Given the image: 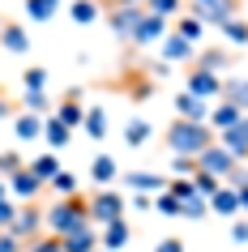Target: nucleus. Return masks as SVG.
I'll return each instance as SVG.
<instances>
[{
	"label": "nucleus",
	"mask_w": 248,
	"mask_h": 252,
	"mask_svg": "<svg viewBox=\"0 0 248 252\" xmlns=\"http://www.w3.org/2000/svg\"><path fill=\"white\" fill-rule=\"evenodd\" d=\"M124 184L137 188V192H167V180H163V175H150V171H129Z\"/></svg>",
	"instance_id": "b1692460"
},
{
	"label": "nucleus",
	"mask_w": 248,
	"mask_h": 252,
	"mask_svg": "<svg viewBox=\"0 0 248 252\" xmlns=\"http://www.w3.org/2000/svg\"><path fill=\"white\" fill-rule=\"evenodd\" d=\"M0 197H9V180H0Z\"/></svg>",
	"instance_id": "8fccbe9b"
},
{
	"label": "nucleus",
	"mask_w": 248,
	"mask_h": 252,
	"mask_svg": "<svg viewBox=\"0 0 248 252\" xmlns=\"http://www.w3.org/2000/svg\"><path fill=\"white\" fill-rule=\"evenodd\" d=\"M22 167H26V162L17 158V154H0V171H9V175H13V171H22Z\"/></svg>",
	"instance_id": "a18cd8bd"
},
{
	"label": "nucleus",
	"mask_w": 248,
	"mask_h": 252,
	"mask_svg": "<svg viewBox=\"0 0 248 252\" xmlns=\"http://www.w3.org/2000/svg\"><path fill=\"white\" fill-rule=\"evenodd\" d=\"M227 60H231V56L218 52V47H214V52H197V68H206V73H214V68H227Z\"/></svg>",
	"instance_id": "f704fd0d"
},
{
	"label": "nucleus",
	"mask_w": 248,
	"mask_h": 252,
	"mask_svg": "<svg viewBox=\"0 0 248 252\" xmlns=\"http://www.w3.org/2000/svg\"><path fill=\"white\" fill-rule=\"evenodd\" d=\"M197 171L218 175V180H227L231 188L240 184V180H244V171H240V158H235V154H227V150H222L218 141H214L210 150H201V154H197Z\"/></svg>",
	"instance_id": "7ed1b4c3"
},
{
	"label": "nucleus",
	"mask_w": 248,
	"mask_h": 252,
	"mask_svg": "<svg viewBox=\"0 0 248 252\" xmlns=\"http://www.w3.org/2000/svg\"><path fill=\"white\" fill-rule=\"evenodd\" d=\"M52 116L60 120V124H69L73 133H77L81 124H86V103H81V90H69L65 98L56 103V111H52Z\"/></svg>",
	"instance_id": "6e6552de"
},
{
	"label": "nucleus",
	"mask_w": 248,
	"mask_h": 252,
	"mask_svg": "<svg viewBox=\"0 0 248 252\" xmlns=\"http://www.w3.org/2000/svg\"><path fill=\"white\" fill-rule=\"evenodd\" d=\"M26 252H65V244H60V235H39L26 244Z\"/></svg>",
	"instance_id": "58836bf2"
},
{
	"label": "nucleus",
	"mask_w": 248,
	"mask_h": 252,
	"mask_svg": "<svg viewBox=\"0 0 248 252\" xmlns=\"http://www.w3.org/2000/svg\"><path fill=\"white\" fill-rule=\"evenodd\" d=\"M17 111H22V107H13V103H4V98H0V120H9V116H17Z\"/></svg>",
	"instance_id": "09e8293b"
},
{
	"label": "nucleus",
	"mask_w": 248,
	"mask_h": 252,
	"mask_svg": "<svg viewBox=\"0 0 248 252\" xmlns=\"http://www.w3.org/2000/svg\"><path fill=\"white\" fill-rule=\"evenodd\" d=\"M142 13H145V0H120V4H111V9H107V26H111V34H116V39L129 43L133 30H137V22H142Z\"/></svg>",
	"instance_id": "20e7f679"
},
{
	"label": "nucleus",
	"mask_w": 248,
	"mask_h": 252,
	"mask_svg": "<svg viewBox=\"0 0 248 252\" xmlns=\"http://www.w3.org/2000/svg\"><path fill=\"white\" fill-rule=\"evenodd\" d=\"M193 188L210 201V197H214V192L222 188V180H218V175H210V171H197V175H193Z\"/></svg>",
	"instance_id": "72a5a7b5"
},
{
	"label": "nucleus",
	"mask_w": 248,
	"mask_h": 252,
	"mask_svg": "<svg viewBox=\"0 0 248 252\" xmlns=\"http://www.w3.org/2000/svg\"><path fill=\"white\" fill-rule=\"evenodd\" d=\"M218 146L227 150V154H235L240 162H248V116L235 124V128H227V133H218Z\"/></svg>",
	"instance_id": "ddd939ff"
},
{
	"label": "nucleus",
	"mask_w": 248,
	"mask_h": 252,
	"mask_svg": "<svg viewBox=\"0 0 248 252\" xmlns=\"http://www.w3.org/2000/svg\"><path fill=\"white\" fill-rule=\"evenodd\" d=\"M222 103H235L248 116V77H227L222 81Z\"/></svg>",
	"instance_id": "5701e85b"
},
{
	"label": "nucleus",
	"mask_w": 248,
	"mask_h": 252,
	"mask_svg": "<svg viewBox=\"0 0 248 252\" xmlns=\"http://www.w3.org/2000/svg\"><path fill=\"white\" fill-rule=\"evenodd\" d=\"M22 86H26V90H47V68H43V64H30L26 73H22Z\"/></svg>",
	"instance_id": "4c0bfd02"
},
{
	"label": "nucleus",
	"mask_w": 248,
	"mask_h": 252,
	"mask_svg": "<svg viewBox=\"0 0 248 252\" xmlns=\"http://www.w3.org/2000/svg\"><path fill=\"white\" fill-rule=\"evenodd\" d=\"M69 17H73L77 26H94V22H99V0H73V4H69Z\"/></svg>",
	"instance_id": "bb28decb"
},
{
	"label": "nucleus",
	"mask_w": 248,
	"mask_h": 252,
	"mask_svg": "<svg viewBox=\"0 0 248 252\" xmlns=\"http://www.w3.org/2000/svg\"><path fill=\"white\" fill-rule=\"evenodd\" d=\"M124 141H129L133 150H137V146H145V141H150V120H142V116H133L129 124H124Z\"/></svg>",
	"instance_id": "c756f323"
},
{
	"label": "nucleus",
	"mask_w": 248,
	"mask_h": 252,
	"mask_svg": "<svg viewBox=\"0 0 248 252\" xmlns=\"http://www.w3.org/2000/svg\"><path fill=\"white\" fill-rule=\"evenodd\" d=\"M0 47H4V52H13V56H26V52H30V34H26V26L4 22V26H0Z\"/></svg>",
	"instance_id": "dca6fc26"
},
{
	"label": "nucleus",
	"mask_w": 248,
	"mask_h": 252,
	"mask_svg": "<svg viewBox=\"0 0 248 252\" xmlns=\"http://www.w3.org/2000/svg\"><path fill=\"white\" fill-rule=\"evenodd\" d=\"M22 111H35V116L47 120L56 111V103L47 98V90H26V94H22Z\"/></svg>",
	"instance_id": "a878e982"
},
{
	"label": "nucleus",
	"mask_w": 248,
	"mask_h": 252,
	"mask_svg": "<svg viewBox=\"0 0 248 252\" xmlns=\"http://www.w3.org/2000/svg\"><path fill=\"white\" fill-rule=\"evenodd\" d=\"M244 171H248V162H244Z\"/></svg>",
	"instance_id": "603ef678"
},
{
	"label": "nucleus",
	"mask_w": 248,
	"mask_h": 252,
	"mask_svg": "<svg viewBox=\"0 0 248 252\" xmlns=\"http://www.w3.org/2000/svg\"><path fill=\"white\" fill-rule=\"evenodd\" d=\"M116 175H120V167H116V158H111V154H94V158H90V180H94L99 188H107Z\"/></svg>",
	"instance_id": "aec40b11"
},
{
	"label": "nucleus",
	"mask_w": 248,
	"mask_h": 252,
	"mask_svg": "<svg viewBox=\"0 0 248 252\" xmlns=\"http://www.w3.org/2000/svg\"><path fill=\"white\" fill-rule=\"evenodd\" d=\"M154 252H184V239H158Z\"/></svg>",
	"instance_id": "49530a36"
},
{
	"label": "nucleus",
	"mask_w": 248,
	"mask_h": 252,
	"mask_svg": "<svg viewBox=\"0 0 248 252\" xmlns=\"http://www.w3.org/2000/svg\"><path fill=\"white\" fill-rule=\"evenodd\" d=\"M43 188H47V184H43V180L30 171V167H22V171L9 175V197H17V201H35Z\"/></svg>",
	"instance_id": "9d476101"
},
{
	"label": "nucleus",
	"mask_w": 248,
	"mask_h": 252,
	"mask_svg": "<svg viewBox=\"0 0 248 252\" xmlns=\"http://www.w3.org/2000/svg\"><path fill=\"white\" fill-rule=\"evenodd\" d=\"M124 197L120 192H111V188H99L90 197V222H99V226H107V222H116V218H124Z\"/></svg>",
	"instance_id": "423d86ee"
},
{
	"label": "nucleus",
	"mask_w": 248,
	"mask_h": 252,
	"mask_svg": "<svg viewBox=\"0 0 248 252\" xmlns=\"http://www.w3.org/2000/svg\"><path fill=\"white\" fill-rule=\"evenodd\" d=\"M47 188H56V192H60V197H77V175L73 171H65V167H60V175H56L52 184Z\"/></svg>",
	"instance_id": "e433bc0d"
},
{
	"label": "nucleus",
	"mask_w": 248,
	"mask_h": 252,
	"mask_svg": "<svg viewBox=\"0 0 248 252\" xmlns=\"http://www.w3.org/2000/svg\"><path fill=\"white\" fill-rule=\"evenodd\" d=\"M210 210L222 214V218H240V214H244V210H240V192H235L231 184H222L218 192L210 197Z\"/></svg>",
	"instance_id": "f3484780"
},
{
	"label": "nucleus",
	"mask_w": 248,
	"mask_h": 252,
	"mask_svg": "<svg viewBox=\"0 0 248 252\" xmlns=\"http://www.w3.org/2000/svg\"><path fill=\"white\" fill-rule=\"evenodd\" d=\"M13 218H17L13 197H0V231H9V226H13Z\"/></svg>",
	"instance_id": "79ce46f5"
},
{
	"label": "nucleus",
	"mask_w": 248,
	"mask_h": 252,
	"mask_svg": "<svg viewBox=\"0 0 248 252\" xmlns=\"http://www.w3.org/2000/svg\"><path fill=\"white\" fill-rule=\"evenodd\" d=\"M171 171L180 175V180H184V175H197V158H184V154H171Z\"/></svg>",
	"instance_id": "a19ab883"
},
{
	"label": "nucleus",
	"mask_w": 248,
	"mask_h": 252,
	"mask_svg": "<svg viewBox=\"0 0 248 252\" xmlns=\"http://www.w3.org/2000/svg\"><path fill=\"white\" fill-rule=\"evenodd\" d=\"M176 120H193V124H210V103L197 94H176Z\"/></svg>",
	"instance_id": "f8f14e48"
},
{
	"label": "nucleus",
	"mask_w": 248,
	"mask_h": 252,
	"mask_svg": "<svg viewBox=\"0 0 248 252\" xmlns=\"http://www.w3.org/2000/svg\"><path fill=\"white\" fill-rule=\"evenodd\" d=\"M26 167H30V171H35V175H39L43 184H52L56 175H60V158H56L52 150H47V154H39V158H30Z\"/></svg>",
	"instance_id": "393cba45"
},
{
	"label": "nucleus",
	"mask_w": 248,
	"mask_h": 252,
	"mask_svg": "<svg viewBox=\"0 0 248 252\" xmlns=\"http://www.w3.org/2000/svg\"><path fill=\"white\" fill-rule=\"evenodd\" d=\"M0 252H22V248H17V239L9 235V231H0Z\"/></svg>",
	"instance_id": "de8ad7c7"
},
{
	"label": "nucleus",
	"mask_w": 248,
	"mask_h": 252,
	"mask_svg": "<svg viewBox=\"0 0 248 252\" xmlns=\"http://www.w3.org/2000/svg\"><path fill=\"white\" fill-rule=\"evenodd\" d=\"M188 94L214 103V98H222V77L218 73H206V68H193V73H188Z\"/></svg>",
	"instance_id": "1a4fd4ad"
},
{
	"label": "nucleus",
	"mask_w": 248,
	"mask_h": 252,
	"mask_svg": "<svg viewBox=\"0 0 248 252\" xmlns=\"http://www.w3.org/2000/svg\"><path fill=\"white\" fill-rule=\"evenodd\" d=\"M163 60L167 64H176V60H197V47L188 39H180V34H167L163 39Z\"/></svg>",
	"instance_id": "6ab92c4d"
},
{
	"label": "nucleus",
	"mask_w": 248,
	"mask_h": 252,
	"mask_svg": "<svg viewBox=\"0 0 248 252\" xmlns=\"http://www.w3.org/2000/svg\"><path fill=\"white\" fill-rule=\"evenodd\" d=\"M167 192H171L176 201H188V197L197 192V188H193V180H171V184H167Z\"/></svg>",
	"instance_id": "37998d69"
},
{
	"label": "nucleus",
	"mask_w": 248,
	"mask_h": 252,
	"mask_svg": "<svg viewBox=\"0 0 248 252\" xmlns=\"http://www.w3.org/2000/svg\"><path fill=\"white\" fill-rule=\"evenodd\" d=\"M222 34H227L231 47H248V22H244V17H231V22L222 26Z\"/></svg>",
	"instance_id": "2f4dec72"
},
{
	"label": "nucleus",
	"mask_w": 248,
	"mask_h": 252,
	"mask_svg": "<svg viewBox=\"0 0 248 252\" xmlns=\"http://www.w3.org/2000/svg\"><path fill=\"white\" fill-rule=\"evenodd\" d=\"M240 120H244V111H240L235 103L210 107V128H214V133H227V128H235V124H240Z\"/></svg>",
	"instance_id": "a211bd4d"
},
{
	"label": "nucleus",
	"mask_w": 248,
	"mask_h": 252,
	"mask_svg": "<svg viewBox=\"0 0 248 252\" xmlns=\"http://www.w3.org/2000/svg\"><path fill=\"white\" fill-rule=\"evenodd\" d=\"M180 0H145V13H154V17H180Z\"/></svg>",
	"instance_id": "c9c22d12"
},
{
	"label": "nucleus",
	"mask_w": 248,
	"mask_h": 252,
	"mask_svg": "<svg viewBox=\"0 0 248 252\" xmlns=\"http://www.w3.org/2000/svg\"><path fill=\"white\" fill-rule=\"evenodd\" d=\"M231 239L235 244H248V218H235L231 222Z\"/></svg>",
	"instance_id": "c03bdc74"
},
{
	"label": "nucleus",
	"mask_w": 248,
	"mask_h": 252,
	"mask_svg": "<svg viewBox=\"0 0 248 252\" xmlns=\"http://www.w3.org/2000/svg\"><path fill=\"white\" fill-rule=\"evenodd\" d=\"M99 4H107V9H111V4H120V0H99Z\"/></svg>",
	"instance_id": "3c124183"
},
{
	"label": "nucleus",
	"mask_w": 248,
	"mask_h": 252,
	"mask_svg": "<svg viewBox=\"0 0 248 252\" xmlns=\"http://www.w3.org/2000/svg\"><path fill=\"white\" fill-rule=\"evenodd\" d=\"M193 17L201 26L222 30L231 17H240V4H235V0H193Z\"/></svg>",
	"instance_id": "39448f33"
},
{
	"label": "nucleus",
	"mask_w": 248,
	"mask_h": 252,
	"mask_svg": "<svg viewBox=\"0 0 248 252\" xmlns=\"http://www.w3.org/2000/svg\"><path fill=\"white\" fill-rule=\"evenodd\" d=\"M206 214H210V201L201 197V192H193L188 201H180V218H193L197 222V218H206Z\"/></svg>",
	"instance_id": "473e14b6"
},
{
	"label": "nucleus",
	"mask_w": 248,
	"mask_h": 252,
	"mask_svg": "<svg viewBox=\"0 0 248 252\" xmlns=\"http://www.w3.org/2000/svg\"><path fill=\"white\" fill-rule=\"evenodd\" d=\"M99 252H107V248H99Z\"/></svg>",
	"instance_id": "864d4df0"
},
{
	"label": "nucleus",
	"mask_w": 248,
	"mask_h": 252,
	"mask_svg": "<svg viewBox=\"0 0 248 252\" xmlns=\"http://www.w3.org/2000/svg\"><path fill=\"white\" fill-rule=\"evenodd\" d=\"M218 141V133L210 128V124H193V120H171L167 128V146L171 154H184V158H197L201 150H210Z\"/></svg>",
	"instance_id": "f03ea898"
},
{
	"label": "nucleus",
	"mask_w": 248,
	"mask_h": 252,
	"mask_svg": "<svg viewBox=\"0 0 248 252\" xmlns=\"http://www.w3.org/2000/svg\"><path fill=\"white\" fill-rule=\"evenodd\" d=\"M94 141H103L107 137V107H86V124H81Z\"/></svg>",
	"instance_id": "c85d7f7f"
},
{
	"label": "nucleus",
	"mask_w": 248,
	"mask_h": 252,
	"mask_svg": "<svg viewBox=\"0 0 248 252\" xmlns=\"http://www.w3.org/2000/svg\"><path fill=\"white\" fill-rule=\"evenodd\" d=\"M13 133L22 137V141L43 137V116H35V111H17V116H13Z\"/></svg>",
	"instance_id": "4be33fe9"
},
{
	"label": "nucleus",
	"mask_w": 248,
	"mask_h": 252,
	"mask_svg": "<svg viewBox=\"0 0 248 252\" xmlns=\"http://www.w3.org/2000/svg\"><path fill=\"white\" fill-rule=\"evenodd\" d=\"M43 141H47L52 150H65L69 141H73V128H69V124H60L56 116H47V120H43Z\"/></svg>",
	"instance_id": "412c9836"
},
{
	"label": "nucleus",
	"mask_w": 248,
	"mask_h": 252,
	"mask_svg": "<svg viewBox=\"0 0 248 252\" xmlns=\"http://www.w3.org/2000/svg\"><path fill=\"white\" fill-rule=\"evenodd\" d=\"M133 239V226H129V218H116V222H107L103 226V235H99V248H107V252H120L124 244Z\"/></svg>",
	"instance_id": "2eb2a0df"
},
{
	"label": "nucleus",
	"mask_w": 248,
	"mask_h": 252,
	"mask_svg": "<svg viewBox=\"0 0 248 252\" xmlns=\"http://www.w3.org/2000/svg\"><path fill=\"white\" fill-rule=\"evenodd\" d=\"M39 226H43V210L35 205V201H26V205H17V218H13V226H9V235L22 244V239H39Z\"/></svg>",
	"instance_id": "0eeeda50"
},
{
	"label": "nucleus",
	"mask_w": 248,
	"mask_h": 252,
	"mask_svg": "<svg viewBox=\"0 0 248 252\" xmlns=\"http://www.w3.org/2000/svg\"><path fill=\"white\" fill-rule=\"evenodd\" d=\"M154 210L163 214V218H180V201L171 197V192H158V201H154Z\"/></svg>",
	"instance_id": "ea45409f"
},
{
	"label": "nucleus",
	"mask_w": 248,
	"mask_h": 252,
	"mask_svg": "<svg viewBox=\"0 0 248 252\" xmlns=\"http://www.w3.org/2000/svg\"><path fill=\"white\" fill-rule=\"evenodd\" d=\"M176 34H180V39H188V43L197 47V39L206 34V26H201L193 13H180V17H176Z\"/></svg>",
	"instance_id": "7c9ffc66"
},
{
	"label": "nucleus",
	"mask_w": 248,
	"mask_h": 252,
	"mask_svg": "<svg viewBox=\"0 0 248 252\" xmlns=\"http://www.w3.org/2000/svg\"><path fill=\"white\" fill-rule=\"evenodd\" d=\"M167 39V17H154V13H142V22H137V30H133V39L137 47H150V43Z\"/></svg>",
	"instance_id": "9b49d317"
},
{
	"label": "nucleus",
	"mask_w": 248,
	"mask_h": 252,
	"mask_svg": "<svg viewBox=\"0 0 248 252\" xmlns=\"http://www.w3.org/2000/svg\"><path fill=\"white\" fill-rule=\"evenodd\" d=\"M86 222H90V197H81V192L77 197H60L43 210V226L52 235H69V231H77Z\"/></svg>",
	"instance_id": "f257e3e1"
},
{
	"label": "nucleus",
	"mask_w": 248,
	"mask_h": 252,
	"mask_svg": "<svg viewBox=\"0 0 248 252\" xmlns=\"http://www.w3.org/2000/svg\"><path fill=\"white\" fill-rule=\"evenodd\" d=\"M60 244H65V252H99V231H94V222H86L77 231L60 235Z\"/></svg>",
	"instance_id": "4468645a"
},
{
	"label": "nucleus",
	"mask_w": 248,
	"mask_h": 252,
	"mask_svg": "<svg viewBox=\"0 0 248 252\" xmlns=\"http://www.w3.org/2000/svg\"><path fill=\"white\" fill-rule=\"evenodd\" d=\"M60 4H65V0H26V17L30 22H52V17L60 13Z\"/></svg>",
	"instance_id": "cd10ccee"
}]
</instances>
